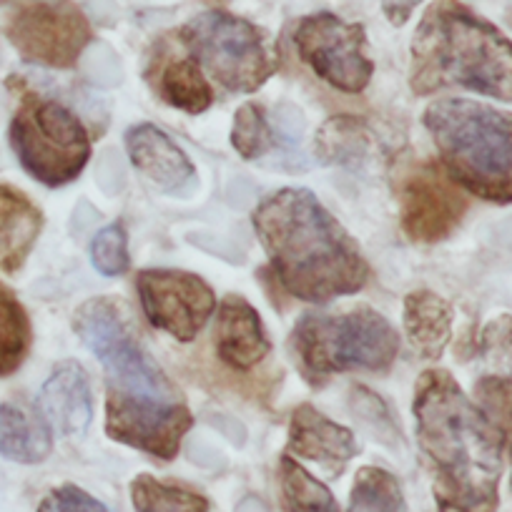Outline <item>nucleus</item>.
Wrapping results in <instances>:
<instances>
[{"instance_id": "obj_1", "label": "nucleus", "mask_w": 512, "mask_h": 512, "mask_svg": "<svg viewBox=\"0 0 512 512\" xmlns=\"http://www.w3.org/2000/svg\"><path fill=\"white\" fill-rule=\"evenodd\" d=\"M73 329L106 369V432L111 440L169 462L194 425L184 397L136 339L118 302L91 299Z\"/></svg>"}, {"instance_id": "obj_2", "label": "nucleus", "mask_w": 512, "mask_h": 512, "mask_svg": "<svg viewBox=\"0 0 512 512\" xmlns=\"http://www.w3.org/2000/svg\"><path fill=\"white\" fill-rule=\"evenodd\" d=\"M415 420L437 510L497 512L505 437L450 374L442 369L422 374L415 390Z\"/></svg>"}, {"instance_id": "obj_3", "label": "nucleus", "mask_w": 512, "mask_h": 512, "mask_svg": "<svg viewBox=\"0 0 512 512\" xmlns=\"http://www.w3.org/2000/svg\"><path fill=\"white\" fill-rule=\"evenodd\" d=\"M254 229L284 292L327 304L367 284L369 267L352 236L307 189H282L254 211Z\"/></svg>"}, {"instance_id": "obj_4", "label": "nucleus", "mask_w": 512, "mask_h": 512, "mask_svg": "<svg viewBox=\"0 0 512 512\" xmlns=\"http://www.w3.org/2000/svg\"><path fill=\"white\" fill-rule=\"evenodd\" d=\"M410 86L417 96L460 86L512 101V41L460 0H435L412 38Z\"/></svg>"}, {"instance_id": "obj_5", "label": "nucleus", "mask_w": 512, "mask_h": 512, "mask_svg": "<svg viewBox=\"0 0 512 512\" xmlns=\"http://www.w3.org/2000/svg\"><path fill=\"white\" fill-rule=\"evenodd\" d=\"M425 126L462 189L512 204V113L470 98H442L427 106Z\"/></svg>"}, {"instance_id": "obj_6", "label": "nucleus", "mask_w": 512, "mask_h": 512, "mask_svg": "<svg viewBox=\"0 0 512 512\" xmlns=\"http://www.w3.org/2000/svg\"><path fill=\"white\" fill-rule=\"evenodd\" d=\"M292 344L312 384L349 369L384 372L400 352L397 329L369 307L347 314H304L294 327Z\"/></svg>"}, {"instance_id": "obj_7", "label": "nucleus", "mask_w": 512, "mask_h": 512, "mask_svg": "<svg viewBox=\"0 0 512 512\" xmlns=\"http://www.w3.org/2000/svg\"><path fill=\"white\" fill-rule=\"evenodd\" d=\"M11 146L23 169L46 186L76 179L91 156V139L76 113L38 93H23L11 121Z\"/></svg>"}, {"instance_id": "obj_8", "label": "nucleus", "mask_w": 512, "mask_h": 512, "mask_svg": "<svg viewBox=\"0 0 512 512\" xmlns=\"http://www.w3.org/2000/svg\"><path fill=\"white\" fill-rule=\"evenodd\" d=\"M179 38L194 61L231 93L256 91L277 71V53L267 33L231 13H201L181 28Z\"/></svg>"}, {"instance_id": "obj_9", "label": "nucleus", "mask_w": 512, "mask_h": 512, "mask_svg": "<svg viewBox=\"0 0 512 512\" xmlns=\"http://www.w3.org/2000/svg\"><path fill=\"white\" fill-rule=\"evenodd\" d=\"M294 46L302 61L339 91L359 93L372 78L367 33L359 23H347L334 13L304 16L294 28Z\"/></svg>"}, {"instance_id": "obj_10", "label": "nucleus", "mask_w": 512, "mask_h": 512, "mask_svg": "<svg viewBox=\"0 0 512 512\" xmlns=\"http://www.w3.org/2000/svg\"><path fill=\"white\" fill-rule=\"evenodd\" d=\"M8 41L26 61L71 68L91 43V23L73 3H36L8 23Z\"/></svg>"}, {"instance_id": "obj_11", "label": "nucleus", "mask_w": 512, "mask_h": 512, "mask_svg": "<svg viewBox=\"0 0 512 512\" xmlns=\"http://www.w3.org/2000/svg\"><path fill=\"white\" fill-rule=\"evenodd\" d=\"M136 287L149 322L179 342H191L214 314V292L196 274L146 269L136 279Z\"/></svg>"}, {"instance_id": "obj_12", "label": "nucleus", "mask_w": 512, "mask_h": 512, "mask_svg": "<svg viewBox=\"0 0 512 512\" xmlns=\"http://www.w3.org/2000/svg\"><path fill=\"white\" fill-rule=\"evenodd\" d=\"M467 199L437 164H417L400 179V221L415 241H442L460 226Z\"/></svg>"}, {"instance_id": "obj_13", "label": "nucleus", "mask_w": 512, "mask_h": 512, "mask_svg": "<svg viewBox=\"0 0 512 512\" xmlns=\"http://www.w3.org/2000/svg\"><path fill=\"white\" fill-rule=\"evenodd\" d=\"M126 149L131 164L166 194H189L196 184V171L189 156L154 123L128 128Z\"/></svg>"}, {"instance_id": "obj_14", "label": "nucleus", "mask_w": 512, "mask_h": 512, "mask_svg": "<svg viewBox=\"0 0 512 512\" xmlns=\"http://www.w3.org/2000/svg\"><path fill=\"white\" fill-rule=\"evenodd\" d=\"M289 452L302 460L317 462L329 475H342L347 462L357 455V442L347 427L337 425L312 405L294 410L289 425Z\"/></svg>"}, {"instance_id": "obj_15", "label": "nucleus", "mask_w": 512, "mask_h": 512, "mask_svg": "<svg viewBox=\"0 0 512 512\" xmlns=\"http://www.w3.org/2000/svg\"><path fill=\"white\" fill-rule=\"evenodd\" d=\"M41 415L58 435L76 437L83 435L91 425L93 402H91V384L88 374L83 372L81 364L63 362L53 369L51 379L43 384Z\"/></svg>"}, {"instance_id": "obj_16", "label": "nucleus", "mask_w": 512, "mask_h": 512, "mask_svg": "<svg viewBox=\"0 0 512 512\" xmlns=\"http://www.w3.org/2000/svg\"><path fill=\"white\" fill-rule=\"evenodd\" d=\"M216 352L239 372L256 367L269 354V339L259 312L239 294H229L219 307Z\"/></svg>"}, {"instance_id": "obj_17", "label": "nucleus", "mask_w": 512, "mask_h": 512, "mask_svg": "<svg viewBox=\"0 0 512 512\" xmlns=\"http://www.w3.org/2000/svg\"><path fill=\"white\" fill-rule=\"evenodd\" d=\"M41 229V209L23 191L0 184V274L23 267Z\"/></svg>"}, {"instance_id": "obj_18", "label": "nucleus", "mask_w": 512, "mask_h": 512, "mask_svg": "<svg viewBox=\"0 0 512 512\" xmlns=\"http://www.w3.org/2000/svg\"><path fill=\"white\" fill-rule=\"evenodd\" d=\"M405 329L422 359H440L452 334V309L432 292H412L405 299Z\"/></svg>"}, {"instance_id": "obj_19", "label": "nucleus", "mask_w": 512, "mask_h": 512, "mask_svg": "<svg viewBox=\"0 0 512 512\" xmlns=\"http://www.w3.org/2000/svg\"><path fill=\"white\" fill-rule=\"evenodd\" d=\"M154 86L166 103L186 113L206 111L214 101V91L194 58L171 56L161 61L156 68Z\"/></svg>"}, {"instance_id": "obj_20", "label": "nucleus", "mask_w": 512, "mask_h": 512, "mask_svg": "<svg viewBox=\"0 0 512 512\" xmlns=\"http://www.w3.org/2000/svg\"><path fill=\"white\" fill-rule=\"evenodd\" d=\"M0 455L33 465L51 455V432L43 420L16 405H0Z\"/></svg>"}, {"instance_id": "obj_21", "label": "nucleus", "mask_w": 512, "mask_h": 512, "mask_svg": "<svg viewBox=\"0 0 512 512\" xmlns=\"http://www.w3.org/2000/svg\"><path fill=\"white\" fill-rule=\"evenodd\" d=\"M279 485H282V502L287 512H339L329 487L309 475L292 457H282L279 462Z\"/></svg>"}, {"instance_id": "obj_22", "label": "nucleus", "mask_w": 512, "mask_h": 512, "mask_svg": "<svg viewBox=\"0 0 512 512\" xmlns=\"http://www.w3.org/2000/svg\"><path fill=\"white\" fill-rule=\"evenodd\" d=\"M31 349V319L16 294L0 287V377L16 372Z\"/></svg>"}, {"instance_id": "obj_23", "label": "nucleus", "mask_w": 512, "mask_h": 512, "mask_svg": "<svg viewBox=\"0 0 512 512\" xmlns=\"http://www.w3.org/2000/svg\"><path fill=\"white\" fill-rule=\"evenodd\" d=\"M136 512H209V502L189 487L139 475L131 485Z\"/></svg>"}, {"instance_id": "obj_24", "label": "nucleus", "mask_w": 512, "mask_h": 512, "mask_svg": "<svg viewBox=\"0 0 512 512\" xmlns=\"http://www.w3.org/2000/svg\"><path fill=\"white\" fill-rule=\"evenodd\" d=\"M349 512H407L397 477L382 467H362L354 480Z\"/></svg>"}, {"instance_id": "obj_25", "label": "nucleus", "mask_w": 512, "mask_h": 512, "mask_svg": "<svg viewBox=\"0 0 512 512\" xmlns=\"http://www.w3.org/2000/svg\"><path fill=\"white\" fill-rule=\"evenodd\" d=\"M231 144L241 159H259L274 149V131L269 126L264 108L256 103H244L234 116Z\"/></svg>"}, {"instance_id": "obj_26", "label": "nucleus", "mask_w": 512, "mask_h": 512, "mask_svg": "<svg viewBox=\"0 0 512 512\" xmlns=\"http://www.w3.org/2000/svg\"><path fill=\"white\" fill-rule=\"evenodd\" d=\"M364 134L354 118H334L319 134V154L332 164H354L364 156Z\"/></svg>"}, {"instance_id": "obj_27", "label": "nucleus", "mask_w": 512, "mask_h": 512, "mask_svg": "<svg viewBox=\"0 0 512 512\" xmlns=\"http://www.w3.org/2000/svg\"><path fill=\"white\" fill-rule=\"evenodd\" d=\"M475 397L482 415L497 427L502 437H512V377L490 374L475 384Z\"/></svg>"}, {"instance_id": "obj_28", "label": "nucleus", "mask_w": 512, "mask_h": 512, "mask_svg": "<svg viewBox=\"0 0 512 512\" xmlns=\"http://www.w3.org/2000/svg\"><path fill=\"white\" fill-rule=\"evenodd\" d=\"M91 262L103 277H118L128 269V239L121 224H111L96 234L91 244Z\"/></svg>"}, {"instance_id": "obj_29", "label": "nucleus", "mask_w": 512, "mask_h": 512, "mask_svg": "<svg viewBox=\"0 0 512 512\" xmlns=\"http://www.w3.org/2000/svg\"><path fill=\"white\" fill-rule=\"evenodd\" d=\"M480 354L490 367L497 369V374L512 377V317L502 314V317L492 319L480 337Z\"/></svg>"}, {"instance_id": "obj_30", "label": "nucleus", "mask_w": 512, "mask_h": 512, "mask_svg": "<svg viewBox=\"0 0 512 512\" xmlns=\"http://www.w3.org/2000/svg\"><path fill=\"white\" fill-rule=\"evenodd\" d=\"M38 512H108L103 502L83 492L76 485H63L53 490L51 495L43 500L41 510Z\"/></svg>"}, {"instance_id": "obj_31", "label": "nucleus", "mask_w": 512, "mask_h": 512, "mask_svg": "<svg viewBox=\"0 0 512 512\" xmlns=\"http://www.w3.org/2000/svg\"><path fill=\"white\" fill-rule=\"evenodd\" d=\"M352 410L357 412V415L362 417L364 425L369 427H395L392 425V417H390V410H387V405H384L377 395L364 390V387L352 390Z\"/></svg>"}, {"instance_id": "obj_32", "label": "nucleus", "mask_w": 512, "mask_h": 512, "mask_svg": "<svg viewBox=\"0 0 512 512\" xmlns=\"http://www.w3.org/2000/svg\"><path fill=\"white\" fill-rule=\"evenodd\" d=\"M422 0H382V8H384V16L390 18V23L395 26H405L410 21L412 11L420 6Z\"/></svg>"}, {"instance_id": "obj_33", "label": "nucleus", "mask_w": 512, "mask_h": 512, "mask_svg": "<svg viewBox=\"0 0 512 512\" xmlns=\"http://www.w3.org/2000/svg\"><path fill=\"white\" fill-rule=\"evenodd\" d=\"M0 3H31V0H0Z\"/></svg>"}, {"instance_id": "obj_34", "label": "nucleus", "mask_w": 512, "mask_h": 512, "mask_svg": "<svg viewBox=\"0 0 512 512\" xmlns=\"http://www.w3.org/2000/svg\"><path fill=\"white\" fill-rule=\"evenodd\" d=\"M510 21H512V13H510Z\"/></svg>"}]
</instances>
